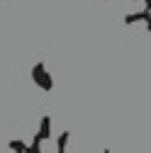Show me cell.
<instances>
[{"label":"cell","instance_id":"6da1fadb","mask_svg":"<svg viewBox=\"0 0 151 153\" xmlns=\"http://www.w3.org/2000/svg\"><path fill=\"white\" fill-rule=\"evenodd\" d=\"M39 151H42V153H59V146H56L54 141H42Z\"/></svg>","mask_w":151,"mask_h":153}]
</instances>
